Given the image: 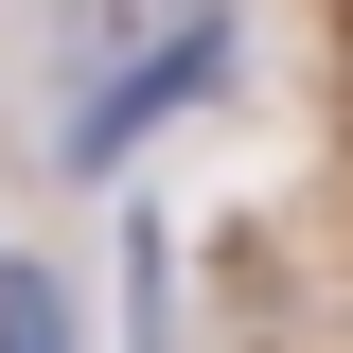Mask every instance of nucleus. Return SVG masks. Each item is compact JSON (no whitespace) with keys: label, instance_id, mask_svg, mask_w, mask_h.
I'll use <instances>...</instances> for the list:
<instances>
[{"label":"nucleus","instance_id":"1","mask_svg":"<svg viewBox=\"0 0 353 353\" xmlns=\"http://www.w3.org/2000/svg\"><path fill=\"white\" fill-rule=\"evenodd\" d=\"M212 71H230V18H159V36H141L124 71H106V88L71 106V176H106V159H141V141H159V124H176V106H194Z\"/></svg>","mask_w":353,"mask_h":353},{"label":"nucleus","instance_id":"2","mask_svg":"<svg viewBox=\"0 0 353 353\" xmlns=\"http://www.w3.org/2000/svg\"><path fill=\"white\" fill-rule=\"evenodd\" d=\"M0 353H88V318H71V265L0 248Z\"/></svg>","mask_w":353,"mask_h":353}]
</instances>
